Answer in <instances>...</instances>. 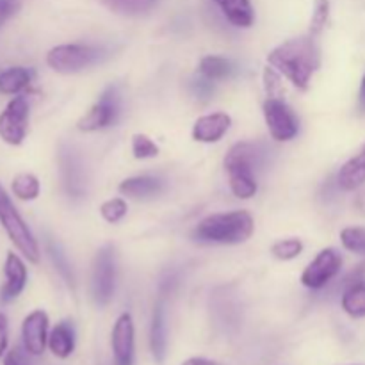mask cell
<instances>
[{
  "mask_svg": "<svg viewBox=\"0 0 365 365\" xmlns=\"http://www.w3.org/2000/svg\"><path fill=\"white\" fill-rule=\"evenodd\" d=\"M127 202L123 198H110L103 202L102 207H100V214H102L103 220L113 225L123 220L127 216Z\"/></svg>",
  "mask_w": 365,
  "mask_h": 365,
  "instance_id": "cell-28",
  "label": "cell"
},
{
  "mask_svg": "<svg viewBox=\"0 0 365 365\" xmlns=\"http://www.w3.org/2000/svg\"><path fill=\"white\" fill-rule=\"evenodd\" d=\"M21 342L29 355L39 356L48 346V316L45 310H34L21 323Z\"/></svg>",
  "mask_w": 365,
  "mask_h": 365,
  "instance_id": "cell-10",
  "label": "cell"
},
{
  "mask_svg": "<svg viewBox=\"0 0 365 365\" xmlns=\"http://www.w3.org/2000/svg\"><path fill=\"white\" fill-rule=\"evenodd\" d=\"M48 253H50V257H52V262L56 264L57 271H59V273L63 274L64 280H66L68 284H73V274H71L70 264H68V260H66V257H64V253L61 252V250L57 248L56 245H52V242H48Z\"/></svg>",
  "mask_w": 365,
  "mask_h": 365,
  "instance_id": "cell-32",
  "label": "cell"
},
{
  "mask_svg": "<svg viewBox=\"0 0 365 365\" xmlns=\"http://www.w3.org/2000/svg\"><path fill=\"white\" fill-rule=\"evenodd\" d=\"M341 242L349 252L365 255V228H344L341 232Z\"/></svg>",
  "mask_w": 365,
  "mask_h": 365,
  "instance_id": "cell-29",
  "label": "cell"
},
{
  "mask_svg": "<svg viewBox=\"0 0 365 365\" xmlns=\"http://www.w3.org/2000/svg\"><path fill=\"white\" fill-rule=\"evenodd\" d=\"M342 309L348 316L365 317V282H355L342 294Z\"/></svg>",
  "mask_w": 365,
  "mask_h": 365,
  "instance_id": "cell-25",
  "label": "cell"
},
{
  "mask_svg": "<svg viewBox=\"0 0 365 365\" xmlns=\"http://www.w3.org/2000/svg\"><path fill=\"white\" fill-rule=\"evenodd\" d=\"M168 334H166V312H164L163 302H159L153 309L152 327H150V348H152L153 359L163 362L166 356Z\"/></svg>",
  "mask_w": 365,
  "mask_h": 365,
  "instance_id": "cell-19",
  "label": "cell"
},
{
  "mask_svg": "<svg viewBox=\"0 0 365 365\" xmlns=\"http://www.w3.org/2000/svg\"><path fill=\"white\" fill-rule=\"evenodd\" d=\"M214 2L235 27H252L255 21V13L250 0H214Z\"/></svg>",
  "mask_w": 365,
  "mask_h": 365,
  "instance_id": "cell-21",
  "label": "cell"
},
{
  "mask_svg": "<svg viewBox=\"0 0 365 365\" xmlns=\"http://www.w3.org/2000/svg\"><path fill=\"white\" fill-rule=\"evenodd\" d=\"M132 153L135 159H152L159 155V146L145 134H135L132 138Z\"/></svg>",
  "mask_w": 365,
  "mask_h": 365,
  "instance_id": "cell-30",
  "label": "cell"
},
{
  "mask_svg": "<svg viewBox=\"0 0 365 365\" xmlns=\"http://www.w3.org/2000/svg\"><path fill=\"white\" fill-rule=\"evenodd\" d=\"M20 0H0V27L20 11Z\"/></svg>",
  "mask_w": 365,
  "mask_h": 365,
  "instance_id": "cell-35",
  "label": "cell"
},
{
  "mask_svg": "<svg viewBox=\"0 0 365 365\" xmlns=\"http://www.w3.org/2000/svg\"><path fill=\"white\" fill-rule=\"evenodd\" d=\"M121 195L128 196V198H152L163 192L164 184L160 178L150 177V175H141V177H132L127 178L120 184Z\"/></svg>",
  "mask_w": 365,
  "mask_h": 365,
  "instance_id": "cell-17",
  "label": "cell"
},
{
  "mask_svg": "<svg viewBox=\"0 0 365 365\" xmlns=\"http://www.w3.org/2000/svg\"><path fill=\"white\" fill-rule=\"evenodd\" d=\"M4 285L0 289V302L11 303L24 292L27 285V267L25 262L16 255V253H7L6 262H4Z\"/></svg>",
  "mask_w": 365,
  "mask_h": 365,
  "instance_id": "cell-13",
  "label": "cell"
},
{
  "mask_svg": "<svg viewBox=\"0 0 365 365\" xmlns=\"http://www.w3.org/2000/svg\"><path fill=\"white\" fill-rule=\"evenodd\" d=\"M32 71L24 66H11L0 71V95H20L32 81Z\"/></svg>",
  "mask_w": 365,
  "mask_h": 365,
  "instance_id": "cell-22",
  "label": "cell"
},
{
  "mask_svg": "<svg viewBox=\"0 0 365 365\" xmlns=\"http://www.w3.org/2000/svg\"><path fill=\"white\" fill-rule=\"evenodd\" d=\"M118 114H120V91L110 86L102 93L100 100L89 109V113L78 120L77 127L82 132L102 130L118 120Z\"/></svg>",
  "mask_w": 365,
  "mask_h": 365,
  "instance_id": "cell-8",
  "label": "cell"
},
{
  "mask_svg": "<svg viewBox=\"0 0 365 365\" xmlns=\"http://www.w3.org/2000/svg\"><path fill=\"white\" fill-rule=\"evenodd\" d=\"M235 66L232 61L225 59L220 56H207L200 61V75L205 77L207 81H225L234 75Z\"/></svg>",
  "mask_w": 365,
  "mask_h": 365,
  "instance_id": "cell-23",
  "label": "cell"
},
{
  "mask_svg": "<svg viewBox=\"0 0 365 365\" xmlns=\"http://www.w3.org/2000/svg\"><path fill=\"white\" fill-rule=\"evenodd\" d=\"M328 16H330V0H316L312 18H310V34H321V31L327 27Z\"/></svg>",
  "mask_w": 365,
  "mask_h": 365,
  "instance_id": "cell-31",
  "label": "cell"
},
{
  "mask_svg": "<svg viewBox=\"0 0 365 365\" xmlns=\"http://www.w3.org/2000/svg\"><path fill=\"white\" fill-rule=\"evenodd\" d=\"M61 177H63L64 191L71 198H81L86 192V171L82 160L71 148H63L59 155Z\"/></svg>",
  "mask_w": 365,
  "mask_h": 365,
  "instance_id": "cell-12",
  "label": "cell"
},
{
  "mask_svg": "<svg viewBox=\"0 0 365 365\" xmlns=\"http://www.w3.org/2000/svg\"><path fill=\"white\" fill-rule=\"evenodd\" d=\"M7 344H9V323L6 314L0 312V359L7 353Z\"/></svg>",
  "mask_w": 365,
  "mask_h": 365,
  "instance_id": "cell-36",
  "label": "cell"
},
{
  "mask_svg": "<svg viewBox=\"0 0 365 365\" xmlns=\"http://www.w3.org/2000/svg\"><path fill=\"white\" fill-rule=\"evenodd\" d=\"M355 207L356 210H360V212L365 214V189L362 192H359V196L355 198Z\"/></svg>",
  "mask_w": 365,
  "mask_h": 365,
  "instance_id": "cell-39",
  "label": "cell"
},
{
  "mask_svg": "<svg viewBox=\"0 0 365 365\" xmlns=\"http://www.w3.org/2000/svg\"><path fill=\"white\" fill-rule=\"evenodd\" d=\"M267 63L296 88L307 89L312 75L321 66V50L316 36H302L282 43L271 50Z\"/></svg>",
  "mask_w": 365,
  "mask_h": 365,
  "instance_id": "cell-1",
  "label": "cell"
},
{
  "mask_svg": "<svg viewBox=\"0 0 365 365\" xmlns=\"http://www.w3.org/2000/svg\"><path fill=\"white\" fill-rule=\"evenodd\" d=\"M29 128V102L14 96L0 113V139L9 146H20Z\"/></svg>",
  "mask_w": 365,
  "mask_h": 365,
  "instance_id": "cell-7",
  "label": "cell"
},
{
  "mask_svg": "<svg viewBox=\"0 0 365 365\" xmlns=\"http://www.w3.org/2000/svg\"><path fill=\"white\" fill-rule=\"evenodd\" d=\"M11 191L21 202H32L41 192L39 178L32 173H18L11 182Z\"/></svg>",
  "mask_w": 365,
  "mask_h": 365,
  "instance_id": "cell-26",
  "label": "cell"
},
{
  "mask_svg": "<svg viewBox=\"0 0 365 365\" xmlns=\"http://www.w3.org/2000/svg\"><path fill=\"white\" fill-rule=\"evenodd\" d=\"M27 355H29L27 349L16 346V348L9 349V351L4 355V365H31Z\"/></svg>",
  "mask_w": 365,
  "mask_h": 365,
  "instance_id": "cell-34",
  "label": "cell"
},
{
  "mask_svg": "<svg viewBox=\"0 0 365 365\" xmlns=\"http://www.w3.org/2000/svg\"><path fill=\"white\" fill-rule=\"evenodd\" d=\"M264 120L277 141H291L298 135V118L280 96H267L264 102Z\"/></svg>",
  "mask_w": 365,
  "mask_h": 365,
  "instance_id": "cell-6",
  "label": "cell"
},
{
  "mask_svg": "<svg viewBox=\"0 0 365 365\" xmlns=\"http://www.w3.org/2000/svg\"><path fill=\"white\" fill-rule=\"evenodd\" d=\"M48 349L53 356L64 360L75 349V330L70 321H61L48 334Z\"/></svg>",
  "mask_w": 365,
  "mask_h": 365,
  "instance_id": "cell-18",
  "label": "cell"
},
{
  "mask_svg": "<svg viewBox=\"0 0 365 365\" xmlns=\"http://www.w3.org/2000/svg\"><path fill=\"white\" fill-rule=\"evenodd\" d=\"M114 365H134V321L130 314H121L110 334Z\"/></svg>",
  "mask_w": 365,
  "mask_h": 365,
  "instance_id": "cell-11",
  "label": "cell"
},
{
  "mask_svg": "<svg viewBox=\"0 0 365 365\" xmlns=\"http://www.w3.org/2000/svg\"><path fill=\"white\" fill-rule=\"evenodd\" d=\"M303 252V242L299 239H282V241L274 242L271 253L277 257L278 260H292Z\"/></svg>",
  "mask_w": 365,
  "mask_h": 365,
  "instance_id": "cell-27",
  "label": "cell"
},
{
  "mask_svg": "<svg viewBox=\"0 0 365 365\" xmlns=\"http://www.w3.org/2000/svg\"><path fill=\"white\" fill-rule=\"evenodd\" d=\"M365 184V145L355 157L341 168L337 175V185L342 191H355Z\"/></svg>",
  "mask_w": 365,
  "mask_h": 365,
  "instance_id": "cell-16",
  "label": "cell"
},
{
  "mask_svg": "<svg viewBox=\"0 0 365 365\" xmlns=\"http://www.w3.org/2000/svg\"><path fill=\"white\" fill-rule=\"evenodd\" d=\"M264 84H266V91L267 96H282V84H280V77L274 71V68L267 66L264 70Z\"/></svg>",
  "mask_w": 365,
  "mask_h": 365,
  "instance_id": "cell-33",
  "label": "cell"
},
{
  "mask_svg": "<svg viewBox=\"0 0 365 365\" xmlns=\"http://www.w3.org/2000/svg\"><path fill=\"white\" fill-rule=\"evenodd\" d=\"M360 107L365 110V75L362 78V84H360Z\"/></svg>",
  "mask_w": 365,
  "mask_h": 365,
  "instance_id": "cell-40",
  "label": "cell"
},
{
  "mask_svg": "<svg viewBox=\"0 0 365 365\" xmlns=\"http://www.w3.org/2000/svg\"><path fill=\"white\" fill-rule=\"evenodd\" d=\"M109 11L123 16H141L155 9L160 0H100Z\"/></svg>",
  "mask_w": 365,
  "mask_h": 365,
  "instance_id": "cell-24",
  "label": "cell"
},
{
  "mask_svg": "<svg viewBox=\"0 0 365 365\" xmlns=\"http://www.w3.org/2000/svg\"><path fill=\"white\" fill-rule=\"evenodd\" d=\"M342 267V257L339 255L337 250L334 248H324L317 253L316 259L305 267L302 274V284L305 287L314 289H323L324 285L330 284L335 277L339 274Z\"/></svg>",
  "mask_w": 365,
  "mask_h": 365,
  "instance_id": "cell-9",
  "label": "cell"
},
{
  "mask_svg": "<svg viewBox=\"0 0 365 365\" xmlns=\"http://www.w3.org/2000/svg\"><path fill=\"white\" fill-rule=\"evenodd\" d=\"M192 91H195L198 96H202V98H207V96L212 95L214 82L207 81L205 77H200L198 81L192 82Z\"/></svg>",
  "mask_w": 365,
  "mask_h": 365,
  "instance_id": "cell-37",
  "label": "cell"
},
{
  "mask_svg": "<svg viewBox=\"0 0 365 365\" xmlns=\"http://www.w3.org/2000/svg\"><path fill=\"white\" fill-rule=\"evenodd\" d=\"M228 173V184H230L232 192L237 198L248 200L255 196L257 192V180H255V171L250 170L246 166H232L227 168Z\"/></svg>",
  "mask_w": 365,
  "mask_h": 365,
  "instance_id": "cell-20",
  "label": "cell"
},
{
  "mask_svg": "<svg viewBox=\"0 0 365 365\" xmlns=\"http://www.w3.org/2000/svg\"><path fill=\"white\" fill-rule=\"evenodd\" d=\"M182 365H221V364L214 362V360H209V359H202V356H195V359L185 360Z\"/></svg>",
  "mask_w": 365,
  "mask_h": 365,
  "instance_id": "cell-38",
  "label": "cell"
},
{
  "mask_svg": "<svg viewBox=\"0 0 365 365\" xmlns=\"http://www.w3.org/2000/svg\"><path fill=\"white\" fill-rule=\"evenodd\" d=\"M114 278H116L114 250L110 246H103L95 257L91 277V294L98 307H106L113 298Z\"/></svg>",
  "mask_w": 365,
  "mask_h": 365,
  "instance_id": "cell-5",
  "label": "cell"
},
{
  "mask_svg": "<svg viewBox=\"0 0 365 365\" xmlns=\"http://www.w3.org/2000/svg\"><path fill=\"white\" fill-rule=\"evenodd\" d=\"M269 159V150L262 143H237L228 150L225 157V168L246 166L255 171Z\"/></svg>",
  "mask_w": 365,
  "mask_h": 365,
  "instance_id": "cell-14",
  "label": "cell"
},
{
  "mask_svg": "<svg viewBox=\"0 0 365 365\" xmlns=\"http://www.w3.org/2000/svg\"><path fill=\"white\" fill-rule=\"evenodd\" d=\"M232 118L227 113H212L198 118L192 127V139L198 143H217L228 132Z\"/></svg>",
  "mask_w": 365,
  "mask_h": 365,
  "instance_id": "cell-15",
  "label": "cell"
},
{
  "mask_svg": "<svg viewBox=\"0 0 365 365\" xmlns=\"http://www.w3.org/2000/svg\"><path fill=\"white\" fill-rule=\"evenodd\" d=\"M102 50L89 45H59L46 53V64L57 73H77L95 64Z\"/></svg>",
  "mask_w": 365,
  "mask_h": 365,
  "instance_id": "cell-4",
  "label": "cell"
},
{
  "mask_svg": "<svg viewBox=\"0 0 365 365\" xmlns=\"http://www.w3.org/2000/svg\"><path fill=\"white\" fill-rule=\"evenodd\" d=\"M0 225L6 230L7 237L14 245V248L32 264L39 262V246L36 237L32 235L31 228L20 216L18 209L14 207L13 200L7 195L6 189L0 184Z\"/></svg>",
  "mask_w": 365,
  "mask_h": 365,
  "instance_id": "cell-3",
  "label": "cell"
},
{
  "mask_svg": "<svg viewBox=\"0 0 365 365\" xmlns=\"http://www.w3.org/2000/svg\"><path fill=\"white\" fill-rule=\"evenodd\" d=\"M255 230L252 214L246 210L212 214L200 221L192 230V239L205 245H239L252 237Z\"/></svg>",
  "mask_w": 365,
  "mask_h": 365,
  "instance_id": "cell-2",
  "label": "cell"
}]
</instances>
